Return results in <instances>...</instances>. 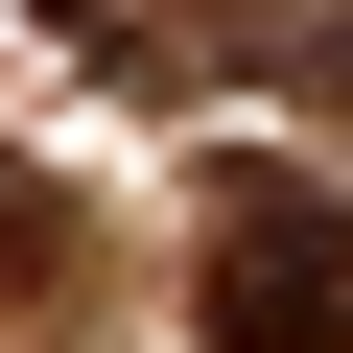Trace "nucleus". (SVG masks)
Wrapping results in <instances>:
<instances>
[{"label":"nucleus","instance_id":"nucleus-2","mask_svg":"<svg viewBox=\"0 0 353 353\" xmlns=\"http://www.w3.org/2000/svg\"><path fill=\"white\" fill-rule=\"evenodd\" d=\"M48 259H71V212L24 189V165H0V283H48Z\"/></svg>","mask_w":353,"mask_h":353},{"label":"nucleus","instance_id":"nucleus-1","mask_svg":"<svg viewBox=\"0 0 353 353\" xmlns=\"http://www.w3.org/2000/svg\"><path fill=\"white\" fill-rule=\"evenodd\" d=\"M353 330V259H330V189H259L212 236V353H330Z\"/></svg>","mask_w":353,"mask_h":353}]
</instances>
